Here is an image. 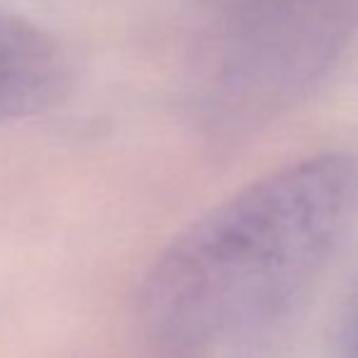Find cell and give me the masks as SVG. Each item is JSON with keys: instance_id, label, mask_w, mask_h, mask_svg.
I'll use <instances>...</instances> for the list:
<instances>
[{"instance_id": "6da1fadb", "label": "cell", "mask_w": 358, "mask_h": 358, "mask_svg": "<svg viewBox=\"0 0 358 358\" xmlns=\"http://www.w3.org/2000/svg\"><path fill=\"white\" fill-rule=\"evenodd\" d=\"M358 217V156L287 164L210 210L166 249L144 290L161 354L217 358L287 310Z\"/></svg>"}, {"instance_id": "7a4b0ae2", "label": "cell", "mask_w": 358, "mask_h": 358, "mask_svg": "<svg viewBox=\"0 0 358 358\" xmlns=\"http://www.w3.org/2000/svg\"><path fill=\"white\" fill-rule=\"evenodd\" d=\"M358 0H244L215 52V103L227 122L264 127L320 85L346 52Z\"/></svg>"}, {"instance_id": "3957f363", "label": "cell", "mask_w": 358, "mask_h": 358, "mask_svg": "<svg viewBox=\"0 0 358 358\" xmlns=\"http://www.w3.org/2000/svg\"><path fill=\"white\" fill-rule=\"evenodd\" d=\"M71 83L62 42L42 27L0 13V122L52 108Z\"/></svg>"}, {"instance_id": "277c9868", "label": "cell", "mask_w": 358, "mask_h": 358, "mask_svg": "<svg viewBox=\"0 0 358 358\" xmlns=\"http://www.w3.org/2000/svg\"><path fill=\"white\" fill-rule=\"evenodd\" d=\"M346 358H358V312L349 324V334H346Z\"/></svg>"}]
</instances>
